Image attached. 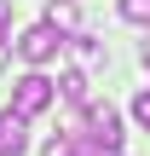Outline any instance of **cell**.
<instances>
[{
    "instance_id": "6da1fadb",
    "label": "cell",
    "mask_w": 150,
    "mask_h": 156,
    "mask_svg": "<svg viewBox=\"0 0 150 156\" xmlns=\"http://www.w3.org/2000/svg\"><path fill=\"white\" fill-rule=\"evenodd\" d=\"M75 133H87L98 151H110V156H121V116L110 110V104H87V122L75 127Z\"/></svg>"
},
{
    "instance_id": "7a4b0ae2",
    "label": "cell",
    "mask_w": 150,
    "mask_h": 156,
    "mask_svg": "<svg viewBox=\"0 0 150 156\" xmlns=\"http://www.w3.org/2000/svg\"><path fill=\"white\" fill-rule=\"evenodd\" d=\"M17 52H23V64H35V69H40V64H52V58L64 52V35H58L52 23H35V29H23V35H17Z\"/></svg>"
},
{
    "instance_id": "3957f363",
    "label": "cell",
    "mask_w": 150,
    "mask_h": 156,
    "mask_svg": "<svg viewBox=\"0 0 150 156\" xmlns=\"http://www.w3.org/2000/svg\"><path fill=\"white\" fill-rule=\"evenodd\" d=\"M52 98H58V87H52V81H46L40 69H29V75H23L17 87H12V110H17V116H40V110H46Z\"/></svg>"
},
{
    "instance_id": "277c9868",
    "label": "cell",
    "mask_w": 150,
    "mask_h": 156,
    "mask_svg": "<svg viewBox=\"0 0 150 156\" xmlns=\"http://www.w3.org/2000/svg\"><path fill=\"white\" fill-rule=\"evenodd\" d=\"M29 151V116H17L12 104L0 110V156H23Z\"/></svg>"
},
{
    "instance_id": "5b68a950",
    "label": "cell",
    "mask_w": 150,
    "mask_h": 156,
    "mask_svg": "<svg viewBox=\"0 0 150 156\" xmlns=\"http://www.w3.org/2000/svg\"><path fill=\"white\" fill-rule=\"evenodd\" d=\"M75 17H81V12H75V0H52V6H46V23H52L58 35H69V29H75Z\"/></svg>"
},
{
    "instance_id": "8992f818",
    "label": "cell",
    "mask_w": 150,
    "mask_h": 156,
    "mask_svg": "<svg viewBox=\"0 0 150 156\" xmlns=\"http://www.w3.org/2000/svg\"><path fill=\"white\" fill-rule=\"evenodd\" d=\"M58 93H64L69 104H87V75H81V69H64V81H58Z\"/></svg>"
},
{
    "instance_id": "52a82bcc",
    "label": "cell",
    "mask_w": 150,
    "mask_h": 156,
    "mask_svg": "<svg viewBox=\"0 0 150 156\" xmlns=\"http://www.w3.org/2000/svg\"><path fill=\"white\" fill-rule=\"evenodd\" d=\"M116 12L127 23H150V0H116Z\"/></svg>"
},
{
    "instance_id": "ba28073f",
    "label": "cell",
    "mask_w": 150,
    "mask_h": 156,
    "mask_svg": "<svg viewBox=\"0 0 150 156\" xmlns=\"http://www.w3.org/2000/svg\"><path fill=\"white\" fill-rule=\"evenodd\" d=\"M40 156H81V133H64V139H52Z\"/></svg>"
},
{
    "instance_id": "9c48e42d",
    "label": "cell",
    "mask_w": 150,
    "mask_h": 156,
    "mask_svg": "<svg viewBox=\"0 0 150 156\" xmlns=\"http://www.w3.org/2000/svg\"><path fill=\"white\" fill-rule=\"evenodd\" d=\"M133 122H139V127H145V133H150V87H145V93H139V98H133Z\"/></svg>"
},
{
    "instance_id": "30bf717a",
    "label": "cell",
    "mask_w": 150,
    "mask_h": 156,
    "mask_svg": "<svg viewBox=\"0 0 150 156\" xmlns=\"http://www.w3.org/2000/svg\"><path fill=\"white\" fill-rule=\"evenodd\" d=\"M6 29H12V0H0V41H6Z\"/></svg>"
},
{
    "instance_id": "8fae6325",
    "label": "cell",
    "mask_w": 150,
    "mask_h": 156,
    "mask_svg": "<svg viewBox=\"0 0 150 156\" xmlns=\"http://www.w3.org/2000/svg\"><path fill=\"white\" fill-rule=\"evenodd\" d=\"M0 69H6V41H0Z\"/></svg>"
},
{
    "instance_id": "7c38bea8",
    "label": "cell",
    "mask_w": 150,
    "mask_h": 156,
    "mask_svg": "<svg viewBox=\"0 0 150 156\" xmlns=\"http://www.w3.org/2000/svg\"><path fill=\"white\" fill-rule=\"evenodd\" d=\"M145 64H150V46H145Z\"/></svg>"
}]
</instances>
